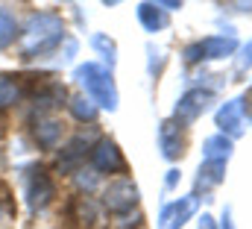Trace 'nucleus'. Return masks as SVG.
Wrapping results in <instances>:
<instances>
[{"mask_svg":"<svg viewBox=\"0 0 252 229\" xmlns=\"http://www.w3.org/2000/svg\"><path fill=\"white\" fill-rule=\"evenodd\" d=\"M64 38V27L62 21L50 12H41V15H32L27 33H24V41H21V53L24 59H35L50 53L53 47H59Z\"/></svg>","mask_w":252,"mask_h":229,"instance_id":"1","label":"nucleus"},{"mask_svg":"<svg viewBox=\"0 0 252 229\" xmlns=\"http://www.w3.org/2000/svg\"><path fill=\"white\" fill-rule=\"evenodd\" d=\"M76 79H79L82 88L88 91V100H91V103H97V106H103V109H109V112L118 109V88H115L112 74H109L106 68H100V65H94V62H85V65L76 68Z\"/></svg>","mask_w":252,"mask_h":229,"instance_id":"2","label":"nucleus"},{"mask_svg":"<svg viewBox=\"0 0 252 229\" xmlns=\"http://www.w3.org/2000/svg\"><path fill=\"white\" fill-rule=\"evenodd\" d=\"M238 50V38L235 36H208L199 38L185 47V62H205V59H226Z\"/></svg>","mask_w":252,"mask_h":229,"instance_id":"3","label":"nucleus"},{"mask_svg":"<svg viewBox=\"0 0 252 229\" xmlns=\"http://www.w3.org/2000/svg\"><path fill=\"white\" fill-rule=\"evenodd\" d=\"M211 100H214V94H211V91H202V88L188 91L185 97H179V103H176V109H173V123H179V126L193 123L199 114L211 106Z\"/></svg>","mask_w":252,"mask_h":229,"instance_id":"4","label":"nucleus"},{"mask_svg":"<svg viewBox=\"0 0 252 229\" xmlns=\"http://www.w3.org/2000/svg\"><path fill=\"white\" fill-rule=\"evenodd\" d=\"M103 203H106V209L115 212V215H126V212H132V206L138 203V188H135V182H129V179H118V182H112V185L106 188Z\"/></svg>","mask_w":252,"mask_h":229,"instance_id":"5","label":"nucleus"},{"mask_svg":"<svg viewBox=\"0 0 252 229\" xmlns=\"http://www.w3.org/2000/svg\"><path fill=\"white\" fill-rule=\"evenodd\" d=\"M91 165L97 173H124L126 162L115 141H97L91 150Z\"/></svg>","mask_w":252,"mask_h":229,"instance_id":"6","label":"nucleus"},{"mask_svg":"<svg viewBox=\"0 0 252 229\" xmlns=\"http://www.w3.org/2000/svg\"><path fill=\"white\" fill-rule=\"evenodd\" d=\"M196 212V194H188V197H179L176 203L164 206L161 212V221H158V229H179L188 224V218Z\"/></svg>","mask_w":252,"mask_h":229,"instance_id":"7","label":"nucleus"},{"mask_svg":"<svg viewBox=\"0 0 252 229\" xmlns=\"http://www.w3.org/2000/svg\"><path fill=\"white\" fill-rule=\"evenodd\" d=\"M27 200H30V209L32 212H41L53 200V179L47 176V171H41V168L32 171L30 185H27Z\"/></svg>","mask_w":252,"mask_h":229,"instance_id":"8","label":"nucleus"},{"mask_svg":"<svg viewBox=\"0 0 252 229\" xmlns=\"http://www.w3.org/2000/svg\"><path fill=\"white\" fill-rule=\"evenodd\" d=\"M217 126H220V135H241L244 132V100H229L217 109Z\"/></svg>","mask_w":252,"mask_h":229,"instance_id":"9","label":"nucleus"},{"mask_svg":"<svg viewBox=\"0 0 252 229\" xmlns=\"http://www.w3.org/2000/svg\"><path fill=\"white\" fill-rule=\"evenodd\" d=\"M158 147L164 153V159H179L185 150V138H182V126L173 120H164L158 129Z\"/></svg>","mask_w":252,"mask_h":229,"instance_id":"10","label":"nucleus"},{"mask_svg":"<svg viewBox=\"0 0 252 229\" xmlns=\"http://www.w3.org/2000/svg\"><path fill=\"white\" fill-rule=\"evenodd\" d=\"M88 156H91V141H88L85 135H76V138L62 150V156H59V171H64V173L76 171Z\"/></svg>","mask_w":252,"mask_h":229,"instance_id":"11","label":"nucleus"},{"mask_svg":"<svg viewBox=\"0 0 252 229\" xmlns=\"http://www.w3.org/2000/svg\"><path fill=\"white\" fill-rule=\"evenodd\" d=\"M67 218L76 221L79 227L91 229L94 227V221H97V206H94L88 197H73V200L67 203Z\"/></svg>","mask_w":252,"mask_h":229,"instance_id":"12","label":"nucleus"},{"mask_svg":"<svg viewBox=\"0 0 252 229\" xmlns=\"http://www.w3.org/2000/svg\"><path fill=\"white\" fill-rule=\"evenodd\" d=\"M202 156H205V162H223V165H226V159L232 156V138H226V135H211V138H205Z\"/></svg>","mask_w":252,"mask_h":229,"instance_id":"13","label":"nucleus"},{"mask_svg":"<svg viewBox=\"0 0 252 229\" xmlns=\"http://www.w3.org/2000/svg\"><path fill=\"white\" fill-rule=\"evenodd\" d=\"M138 21H141L144 30H150V33L167 27V18H164V12H161L158 3H141V6H138Z\"/></svg>","mask_w":252,"mask_h":229,"instance_id":"14","label":"nucleus"},{"mask_svg":"<svg viewBox=\"0 0 252 229\" xmlns=\"http://www.w3.org/2000/svg\"><path fill=\"white\" fill-rule=\"evenodd\" d=\"M223 173H226L223 162H202L199 165V176H196V185L202 191H208V188H214V185L223 182Z\"/></svg>","mask_w":252,"mask_h":229,"instance_id":"15","label":"nucleus"},{"mask_svg":"<svg viewBox=\"0 0 252 229\" xmlns=\"http://www.w3.org/2000/svg\"><path fill=\"white\" fill-rule=\"evenodd\" d=\"M59 135H62V123H59V120H38L35 138H38L41 147H53V144L59 141Z\"/></svg>","mask_w":252,"mask_h":229,"instance_id":"16","label":"nucleus"},{"mask_svg":"<svg viewBox=\"0 0 252 229\" xmlns=\"http://www.w3.org/2000/svg\"><path fill=\"white\" fill-rule=\"evenodd\" d=\"M21 97V82L18 76H0V109L12 106Z\"/></svg>","mask_w":252,"mask_h":229,"instance_id":"17","label":"nucleus"},{"mask_svg":"<svg viewBox=\"0 0 252 229\" xmlns=\"http://www.w3.org/2000/svg\"><path fill=\"white\" fill-rule=\"evenodd\" d=\"M70 112H73L76 120H88V123H91V120L97 117V106H94L88 97H73V100H70Z\"/></svg>","mask_w":252,"mask_h":229,"instance_id":"18","label":"nucleus"},{"mask_svg":"<svg viewBox=\"0 0 252 229\" xmlns=\"http://www.w3.org/2000/svg\"><path fill=\"white\" fill-rule=\"evenodd\" d=\"M15 33H18V24H15V18H12L6 9H0V47L12 44V41H15Z\"/></svg>","mask_w":252,"mask_h":229,"instance_id":"19","label":"nucleus"},{"mask_svg":"<svg viewBox=\"0 0 252 229\" xmlns=\"http://www.w3.org/2000/svg\"><path fill=\"white\" fill-rule=\"evenodd\" d=\"M91 44H94L97 50H103V53H106L109 65H115V44H112V41H109L106 36H94V38H91Z\"/></svg>","mask_w":252,"mask_h":229,"instance_id":"20","label":"nucleus"},{"mask_svg":"<svg viewBox=\"0 0 252 229\" xmlns=\"http://www.w3.org/2000/svg\"><path fill=\"white\" fill-rule=\"evenodd\" d=\"M76 182H79L82 188H94V185H97V173H91V171H79V173H76Z\"/></svg>","mask_w":252,"mask_h":229,"instance_id":"21","label":"nucleus"},{"mask_svg":"<svg viewBox=\"0 0 252 229\" xmlns=\"http://www.w3.org/2000/svg\"><path fill=\"white\" fill-rule=\"evenodd\" d=\"M250 65H252V41L247 44V47H244V56L238 59V71H247Z\"/></svg>","mask_w":252,"mask_h":229,"instance_id":"22","label":"nucleus"},{"mask_svg":"<svg viewBox=\"0 0 252 229\" xmlns=\"http://www.w3.org/2000/svg\"><path fill=\"white\" fill-rule=\"evenodd\" d=\"M220 229H235L232 227V209L226 206V212H223V224H220Z\"/></svg>","mask_w":252,"mask_h":229,"instance_id":"23","label":"nucleus"},{"mask_svg":"<svg viewBox=\"0 0 252 229\" xmlns=\"http://www.w3.org/2000/svg\"><path fill=\"white\" fill-rule=\"evenodd\" d=\"M199 229H217V227H214V221H211L208 215H202V218H199Z\"/></svg>","mask_w":252,"mask_h":229,"instance_id":"24","label":"nucleus"},{"mask_svg":"<svg viewBox=\"0 0 252 229\" xmlns=\"http://www.w3.org/2000/svg\"><path fill=\"white\" fill-rule=\"evenodd\" d=\"M138 224H141V215H138V218L132 221V227H138ZM118 229H129V218H124V221L118 224Z\"/></svg>","mask_w":252,"mask_h":229,"instance_id":"25","label":"nucleus"},{"mask_svg":"<svg viewBox=\"0 0 252 229\" xmlns=\"http://www.w3.org/2000/svg\"><path fill=\"white\" fill-rule=\"evenodd\" d=\"M176 179H179V171H167V188H173Z\"/></svg>","mask_w":252,"mask_h":229,"instance_id":"26","label":"nucleus"},{"mask_svg":"<svg viewBox=\"0 0 252 229\" xmlns=\"http://www.w3.org/2000/svg\"><path fill=\"white\" fill-rule=\"evenodd\" d=\"M0 215H3V209H0Z\"/></svg>","mask_w":252,"mask_h":229,"instance_id":"27","label":"nucleus"}]
</instances>
